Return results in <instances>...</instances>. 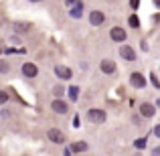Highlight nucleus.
I'll return each instance as SVG.
<instances>
[{
  "mask_svg": "<svg viewBox=\"0 0 160 156\" xmlns=\"http://www.w3.org/2000/svg\"><path fill=\"white\" fill-rule=\"evenodd\" d=\"M87 118H89V122H93V124H102V122H106V112H103V109H89V112H87Z\"/></svg>",
  "mask_w": 160,
  "mask_h": 156,
  "instance_id": "obj_1",
  "label": "nucleus"
},
{
  "mask_svg": "<svg viewBox=\"0 0 160 156\" xmlns=\"http://www.w3.org/2000/svg\"><path fill=\"white\" fill-rule=\"evenodd\" d=\"M47 136H49V140L55 142V144H63V142H65V134H63L61 130H57V128H51Z\"/></svg>",
  "mask_w": 160,
  "mask_h": 156,
  "instance_id": "obj_2",
  "label": "nucleus"
},
{
  "mask_svg": "<svg viewBox=\"0 0 160 156\" xmlns=\"http://www.w3.org/2000/svg\"><path fill=\"white\" fill-rule=\"evenodd\" d=\"M55 75H57L59 79H71V77H73L71 69L65 67V65H57V67H55Z\"/></svg>",
  "mask_w": 160,
  "mask_h": 156,
  "instance_id": "obj_3",
  "label": "nucleus"
},
{
  "mask_svg": "<svg viewBox=\"0 0 160 156\" xmlns=\"http://www.w3.org/2000/svg\"><path fill=\"white\" fill-rule=\"evenodd\" d=\"M130 81H132V85L138 87V89H142V87L146 85V77L142 73H132L130 75Z\"/></svg>",
  "mask_w": 160,
  "mask_h": 156,
  "instance_id": "obj_4",
  "label": "nucleus"
},
{
  "mask_svg": "<svg viewBox=\"0 0 160 156\" xmlns=\"http://www.w3.org/2000/svg\"><path fill=\"white\" fill-rule=\"evenodd\" d=\"M103 20H106V16H103V12H102V10H93V12L89 14V23L93 24V27H99Z\"/></svg>",
  "mask_w": 160,
  "mask_h": 156,
  "instance_id": "obj_5",
  "label": "nucleus"
},
{
  "mask_svg": "<svg viewBox=\"0 0 160 156\" xmlns=\"http://www.w3.org/2000/svg\"><path fill=\"white\" fill-rule=\"evenodd\" d=\"M37 73H39V69H37L35 63H24L22 65V75H27V77H37Z\"/></svg>",
  "mask_w": 160,
  "mask_h": 156,
  "instance_id": "obj_6",
  "label": "nucleus"
},
{
  "mask_svg": "<svg viewBox=\"0 0 160 156\" xmlns=\"http://www.w3.org/2000/svg\"><path fill=\"white\" fill-rule=\"evenodd\" d=\"M109 37H112L113 41H118V43H122V41H126V31H124V28H120V27H116V28H112Z\"/></svg>",
  "mask_w": 160,
  "mask_h": 156,
  "instance_id": "obj_7",
  "label": "nucleus"
},
{
  "mask_svg": "<svg viewBox=\"0 0 160 156\" xmlns=\"http://www.w3.org/2000/svg\"><path fill=\"white\" fill-rule=\"evenodd\" d=\"M102 71L108 73V75L116 73V63H113L112 59H103V61H102Z\"/></svg>",
  "mask_w": 160,
  "mask_h": 156,
  "instance_id": "obj_8",
  "label": "nucleus"
},
{
  "mask_svg": "<svg viewBox=\"0 0 160 156\" xmlns=\"http://www.w3.org/2000/svg\"><path fill=\"white\" fill-rule=\"evenodd\" d=\"M120 55L126 59V61H134V59H136V53H134V49L128 47V45H124V47L120 49Z\"/></svg>",
  "mask_w": 160,
  "mask_h": 156,
  "instance_id": "obj_9",
  "label": "nucleus"
},
{
  "mask_svg": "<svg viewBox=\"0 0 160 156\" xmlns=\"http://www.w3.org/2000/svg\"><path fill=\"white\" fill-rule=\"evenodd\" d=\"M51 108H53V112H57V113H65L67 112V103L61 102V99H55L51 103Z\"/></svg>",
  "mask_w": 160,
  "mask_h": 156,
  "instance_id": "obj_10",
  "label": "nucleus"
},
{
  "mask_svg": "<svg viewBox=\"0 0 160 156\" xmlns=\"http://www.w3.org/2000/svg\"><path fill=\"white\" fill-rule=\"evenodd\" d=\"M140 113H142V116H146V118H152L154 116V108L150 103H142L140 105Z\"/></svg>",
  "mask_w": 160,
  "mask_h": 156,
  "instance_id": "obj_11",
  "label": "nucleus"
},
{
  "mask_svg": "<svg viewBox=\"0 0 160 156\" xmlns=\"http://www.w3.org/2000/svg\"><path fill=\"white\" fill-rule=\"evenodd\" d=\"M71 150H73V152H85L87 144H85V142H75V144L71 146Z\"/></svg>",
  "mask_w": 160,
  "mask_h": 156,
  "instance_id": "obj_12",
  "label": "nucleus"
},
{
  "mask_svg": "<svg viewBox=\"0 0 160 156\" xmlns=\"http://www.w3.org/2000/svg\"><path fill=\"white\" fill-rule=\"evenodd\" d=\"M69 14L73 16V18H79V16L83 14V4H81V6H73V8L69 10Z\"/></svg>",
  "mask_w": 160,
  "mask_h": 156,
  "instance_id": "obj_13",
  "label": "nucleus"
},
{
  "mask_svg": "<svg viewBox=\"0 0 160 156\" xmlns=\"http://www.w3.org/2000/svg\"><path fill=\"white\" fill-rule=\"evenodd\" d=\"M128 23H130V27H132V28H138V27H140V20H138V16H136V14L130 16Z\"/></svg>",
  "mask_w": 160,
  "mask_h": 156,
  "instance_id": "obj_14",
  "label": "nucleus"
},
{
  "mask_svg": "<svg viewBox=\"0 0 160 156\" xmlns=\"http://www.w3.org/2000/svg\"><path fill=\"white\" fill-rule=\"evenodd\" d=\"M77 95H79V87H69V98L77 99Z\"/></svg>",
  "mask_w": 160,
  "mask_h": 156,
  "instance_id": "obj_15",
  "label": "nucleus"
},
{
  "mask_svg": "<svg viewBox=\"0 0 160 156\" xmlns=\"http://www.w3.org/2000/svg\"><path fill=\"white\" fill-rule=\"evenodd\" d=\"M65 4H67V6H69V8H73V6H81V0H65Z\"/></svg>",
  "mask_w": 160,
  "mask_h": 156,
  "instance_id": "obj_16",
  "label": "nucleus"
},
{
  "mask_svg": "<svg viewBox=\"0 0 160 156\" xmlns=\"http://www.w3.org/2000/svg\"><path fill=\"white\" fill-rule=\"evenodd\" d=\"M136 148H138V150L146 148V138H138V140H136Z\"/></svg>",
  "mask_w": 160,
  "mask_h": 156,
  "instance_id": "obj_17",
  "label": "nucleus"
},
{
  "mask_svg": "<svg viewBox=\"0 0 160 156\" xmlns=\"http://www.w3.org/2000/svg\"><path fill=\"white\" fill-rule=\"evenodd\" d=\"M53 93L57 95V98H61V95L65 93V89H63V87H59V85H57V87H55V89H53Z\"/></svg>",
  "mask_w": 160,
  "mask_h": 156,
  "instance_id": "obj_18",
  "label": "nucleus"
},
{
  "mask_svg": "<svg viewBox=\"0 0 160 156\" xmlns=\"http://www.w3.org/2000/svg\"><path fill=\"white\" fill-rule=\"evenodd\" d=\"M8 71V63L6 61H0V73H6Z\"/></svg>",
  "mask_w": 160,
  "mask_h": 156,
  "instance_id": "obj_19",
  "label": "nucleus"
},
{
  "mask_svg": "<svg viewBox=\"0 0 160 156\" xmlns=\"http://www.w3.org/2000/svg\"><path fill=\"white\" fill-rule=\"evenodd\" d=\"M16 31H28V24H27V23H20V24H16Z\"/></svg>",
  "mask_w": 160,
  "mask_h": 156,
  "instance_id": "obj_20",
  "label": "nucleus"
},
{
  "mask_svg": "<svg viewBox=\"0 0 160 156\" xmlns=\"http://www.w3.org/2000/svg\"><path fill=\"white\" fill-rule=\"evenodd\" d=\"M6 99H8V93H6V91H2V89H0V103H4Z\"/></svg>",
  "mask_w": 160,
  "mask_h": 156,
  "instance_id": "obj_21",
  "label": "nucleus"
},
{
  "mask_svg": "<svg viewBox=\"0 0 160 156\" xmlns=\"http://www.w3.org/2000/svg\"><path fill=\"white\" fill-rule=\"evenodd\" d=\"M130 4H132V8H134V10H136V8L140 6V0H130Z\"/></svg>",
  "mask_w": 160,
  "mask_h": 156,
  "instance_id": "obj_22",
  "label": "nucleus"
},
{
  "mask_svg": "<svg viewBox=\"0 0 160 156\" xmlns=\"http://www.w3.org/2000/svg\"><path fill=\"white\" fill-rule=\"evenodd\" d=\"M150 79H152V83H154V85H156V87H160V81L156 79V75H150Z\"/></svg>",
  "mask_w": 160,
  "mask_h": 156,
  "instance_id": "obj_23",
  "label": "nucleus"
},
{
  "mask_svg": "<svg viewBox=\"0 0 160 156\" xmlns=\"http://www.w3.org/2000/svg\"><path fill=\"white\" fill-rule=\"evenodd\" d=\"M71 152H73L71 148H65V150H63V156H71Z\"/></svg>",
  "mask_w": 160,
  "mask_h": 156,
  "instance_id": "obj_24",
  "label": "nucleus"
},
{
  "mask_svg": "<svg viewBox=\"0 0 160 156\" xmlns=\"http://www.w3.org/2000/svg\"><path fill=\"white\" fill-rule=\"evenodd\" d=\"M152 156H160V146H158V148H154V150H152Z\"/></svg>",
  "mask_w": 160,
  "mask_h": 156,
  "instance_id": "obj_25",
  "label": "nucleus"
},
{
  "mask_svg": "<svg viewBox=\"0 0 160 156\" xmlns=\"http://www.w3.org/2000/svg\"><path fill=\"white\" fill-rule=\"evenodd\" d=\"M154 134H156V136H158V138H160V124H158V126H156V128H154Z\"/></svg>",
  "mask_w": 160,
  "mask_h": 156,
  "instance_id": "obj_26",
  "label": "nucleus"
},
{
  "mask_svg": "<svg viewBox=\"0 0 160 156\" xmlns=\"http://www.w3.org/2000/svg\"><path fill=\"white\" fill-rule=\"evenodd\" d=\"M156 6H158V8H160V0H156Z\"/></svg>",
  "mask_w": 160,
  "mask_h": 156,
  "instance_id": "obj_27",
  "label": "nucleus"
},
{
  "mask_svg": "<svg viewBox=\"0 0 160 156\" xmlns=\"http://www.w3.org/2000/svg\"><path fill=\"white\" fill-rule=\"evenodd\" d=\"M32 2H39V0H32Z\"/></svg>",
  "mask_w": 160,
  "mask_h": 156,
  "instance_id": "obj_28",
  "label": "nucleus"
}]
</instances>
